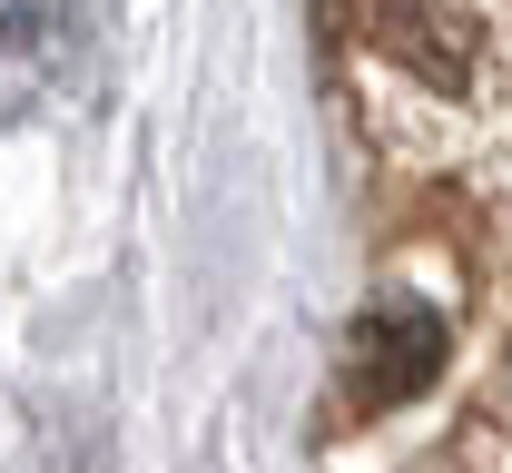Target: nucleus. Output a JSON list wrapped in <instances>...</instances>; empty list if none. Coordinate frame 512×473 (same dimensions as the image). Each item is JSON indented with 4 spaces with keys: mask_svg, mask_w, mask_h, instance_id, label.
Masks as SVG:
<instances>
[{
    "mask_svg": "<svg viewBox=\"0 0 512 473\" xmlns=\"http://www.w3.org/2000/svg\"><path fill=\"white\" fill-rule=\"evenodd\" d=\"M375 50L404 60L414 79H434V89H463L473 60H483V20H473V0H384Z\"/></svg>",
    "mask_w": 512,
    "mask_h": 473,
    "instance_id": "f03ea898",
    "label": "nucleus"
},
{
    "mask_svg": "<svg viewBox=\"0 0 512 473\" xmlns=\"http://www.w3.org/2000/svg\"><path fill=\"white\" fill-rule=\"evenodd\" d=\"M444 355H453V336L434 306H365L355 336H345V424H375L404 395H424L444 375Z\"/></svg>",
    "mask_w": 512,
    "mask_h": 473,
    "instance_id": "f257e3e1",
    "label": "nucleus"
}]
</instances>
